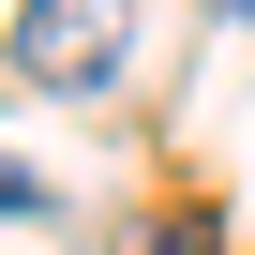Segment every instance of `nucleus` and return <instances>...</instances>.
<instances>
[{
    "label": "nucleus",
    "mask_w": 255,
    "mask_h": 255,
    "mask_svg": "<svg viewBox=\"0 0 255 255\" xmlns=\"http://www.w3.org/2000/svg\"><path fill=\"white\" fill-rule=\"evenodd\" d=\"M135 60V0H15V90H105Z\"/></svg>",
    "instance_id": "1"
},
{
    "label": "nucleus",
    "mask_w": 255,
    "mask_h": 255,
    "mask_svg": "<svg viewBox=\"0 0 255 255\" xmlns=\"http://www.w3.org/2000/svg\"><path fill=\"white\" fill-rule=\"evenodd\" d=\"M240 15H255V0H240Z\"/></svg>",
    "instance_id": "3"
},
{
    "label": "nucleus",
    "mask_w": 255,
    "mask_h": 255,
    "mask_svg": "<svg viewBox=\"0 0 255 255\" xmlns=\"http://www.w3.org/2000/svg\"><path fill=\"white\" fill-rule=\"evenodd\" d=\"M135 255H210V225H150V240H135Z\"/></svg>",
    "instance_id": "2"
}]
</instances>
